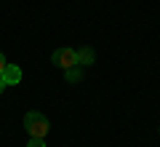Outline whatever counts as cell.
Masks as SVG:
<instances>
[{
    "label": "cell",
    "mask_w": 160,
    "mask_h": 147,
    "mask_svg": "<svg viewBox=\"0 0 160 147\" xmlns=\"http://www.w3.org/2000/svg\"><path fill=\"white\" fill-rule=\"evenodd\" d=\"M51 62L56 64V67H62V70H69V67H78V51L75 48H56V51L51 54Z\"/></svg>",
    "instance_id": "2"
},
{
    "label": "cell",
    "mask_w": 160,
    "mask_h": 147,
    "mask_svg": "<svg viewBox=\"0 0 160 147\" xmlns=\"http://www.w3.org/2000/svg\"><path fill=\"white\" fill-rule=\"evenodd\" d=\"M3 91H6V80L0 78V94H3Z\"/></svg>",
    "instance_id": "8"
},
{
    "label": "cell",
    "mask_w": 160,
    "mask_h": 147,
    "mask_svg": "<svg viewBox=\"0 0 160 147\" xmlns=\"http://www.w3.org/2000/svg\"><path fill=\"white\" fill-rule=\"evenodd\" d=\"M27 147H46V139H32V136H29V144Z\"/></svg>",
    "instance_id": "6"
},
{
    "label": "cell",
    "mask_w": 160,
    "mask_h": 147,
    "mask_svg": "<svg viewBox=\"0 0 160 147\" xmlns=\"http://www.w3.org/2000/svg\"><path fill=\"white\" fill-rule=\"evenodd\" d=\"M78 64H83V67L93 64V51H91V48H80V51H78Z\"/></svg>",
    "instance_id": "5"
},
{
    "label": "cell",
    "mask_w": 160,
    "mask_h": 147,
    "mask_svg": "<svg viewBox=\"0 0 160 147\" xmlns=\"http://www.w3.org/2000/svg\"><path fill=\"white\" fill-rule=\"evenodd\" d=\"M0 78L6 80V86H16L19 80H22V67H19V64H6V70H3Z\"/></svg>",
    "instance_id": "3"
},
{
    "label": "cell",
    "mask_w": 160,
    "mask_h": 147,
    "mask_svg": "<svg viewBox=\"0 0 160 147\" xmlns=\"http://www.w3.org/2000/svg\"><path fill=\"white\" fill-rule=\"evenodd\" d=\"M6 64L8 62H6V56H3V51H0V75H3V70H6Z\"/></svg>",
    "instance_id": "7"
},
{
    "label": "cell",
    "mask_w": 160,
    "mask_h": 147,
    "mask_svg": "<svg viewBox=\"0 0 160 147\" xmlns=\"http://www.w3.org/2000/svg\"><path fill=\"white\" fill-rule=\"evenodd\" d=\"M64 78H67L69 83H80V80H83V70H80V64H78V67L64 70Z\"/></svg>",
    "instance_id": "4"
},
{
    "label": "cell",
    "mask_w": 160,
    "mask_h": 147,
    "mask_svg": "<svg viewBox=\"0 0 160 147\" xmlns=\"http://www.w3.org/2000/svg\"><path fill=\"white\" fill-rule=\"evenodd\" d=\"M24 129H27V134L32 136V139H46V134L51 131V123H48V118L43 113L29 110V113L24 115Z\"/></svg>",
    "instance_id": "1"
}]
</instances>
